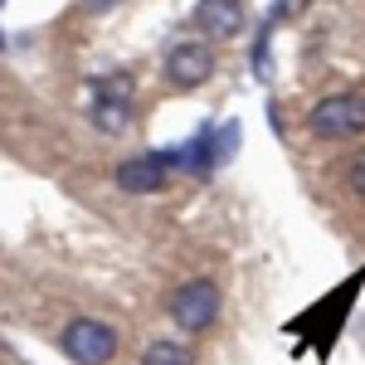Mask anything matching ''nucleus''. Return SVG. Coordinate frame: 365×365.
Segmentation results:
<instances>
[{"instance_id":"obj_5","label":"nucleus","mask_w":365,"mask_h":365,"mask_svg":"<svg viewBox=\"0 0 365 365\" xmlns=\"http://www.w3.org/2000/svg\"><path fill=\"white\" fill-rule=\"evenodd\" d=\"M210 73H215L210 39H180V44L166 49V78L175 88H200V83H210Z\"/></svg>"},{"instance_id":"obj_4","label":"nucleus","mask_w":365,"mask_h":365,"mask_svg":"<svg viewBox=\"0 0 365 365\" xmlns=\"http://www.w3.org/2000/svg\"><path fill=\"white\" fill-rule=\"evenodd\" d=\"M88 117L117 137V132H127V122H132V78L127 73H113V78H98V83H88Z\"/></svg>"},{"instance_id":"obj_1","label":"nucleus","mask_w":365,"mask_h":365,"mask_svg":"<svg viewBox=\"0 0 365 365\" xmlns=\"http://www.w3.org/2000/svg\"><path fill=\"white\" fill-rule=\"evenodd\" d=\"M307 132L322 141H351L365 132V93H331L307 113Z\"/></svg>"},{"instance_id":"obj_7","label":"nucleus","mask_w":365,"mask_h":365,"mask_svg":"<svg viewBox=\"0 0 365 365\" xmlns=\"http://www.w3.org/2000/svg\"><path fill=\"white\" fill-rule=\"evenodd\" d=\"M195 20H200V29H205V39L215 44V39H234V34H244L249 10H244V0H200Z\"/></svg>"},{"instance_id":"obj_6","label":"nucleus","mask_w":365,"mask_h":365,"mask_svg":"<svg viewBox=\"0 0 365 365\" xmlns=\"http://www.w3.org/2000/svg\"><path fill=\"white\" fill-rule=\"evenodd\" d=\"M170 166H175V156H170V151L132 156V161H122V166H117V190H127V195H151V190H161V185H166Z\"/></svg>"},{"instance_id":"obj_2","label":"nucleus","mask_w":365,"mask_h":365,"mask_svg":"<svg viewBox=\"0 0 365 365\" xmlns=\"http://www.w3.org/2000/svg\"><path fill=\"white\" fill-rule=\"evenodd\" d=\"M215 317H220V282L215 278H190L170 292V322L180 331L200 336V331L215 327Z\"/></svg>"},{"instance_id":"obj_8","label":"nucleus","mask_w":365,"mask_h":365,"mask_svg":"<svg viewBox=\"0 0 365 365\" xmlns=\"http://www.w3.org/2000/svg\"><path fill=\"white\" fill-rule=\"evenodd\" d=\"M141 365H195V351L185 341H151L141 351Z\"/></svg>"},{"instance_id":"obj_10","label":"nucleus","mask_w":365,"mask_h":365,"mask_svg":"<svg viewBox=\"0 0 365 365\" xmlns=\"http://www.w3.org/2000/svg\"><path fill=\"white\" fill-rule=\"evenodd\" d=\"M113 5H122V0H88V10H113Z\"/></svg>"},{"instance_id":"obj_9","label":"nucleus","mask_w":365,"mask_h":365,"mask_svg":"<svg viewBox=\"0 0 365 365\" xmlns=\"http://www.w3.org/2000/svg\"><path fill=\"white\" fill-rule=\"evenodd\" d=\"M346 185H351L356 195H365V151H361V156H351V166H346Z\"/></svg>"},{"instance_id":"obj_3","label":"nucleus","mask_w":365,"mask_h":365,"mask_svg":"<svg viewBox=\"0 0 365 365\" xmlns=\"http://www.w3.org/2000/svg\"><path fill=\"white\" fill-rule=\"evenodd\" d=\"M58 346H63V356L73 365H108L117 356V331L108 322H98V317H73L63 327Z\"/></svg>"},{"instance_id":"obj_11","label":"nucleus","mask_w":365,"mask_h":365,"mask_svg":"<svg viewBox=\"0 0 365 365\" xmlns=\"http://www.w3.org/2000/svg\"><path fill=\"white\" fill-rule=\"evenodd\" d=\"M0 49H5V34H0Z\"/></svg>"}]
</instances>
